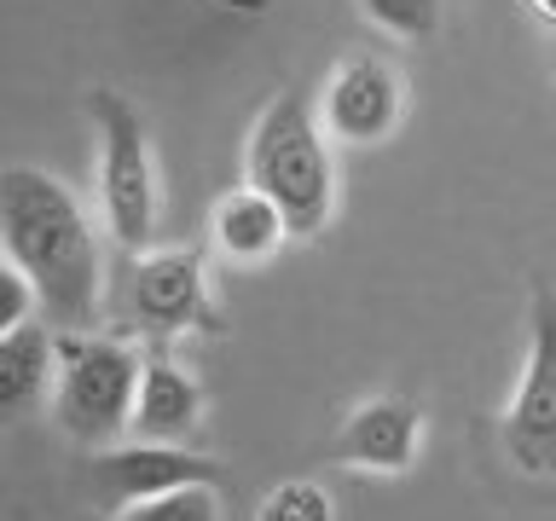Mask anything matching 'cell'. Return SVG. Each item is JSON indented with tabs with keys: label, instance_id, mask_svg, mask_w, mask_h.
Wrapping results in <instances>:
<instances>
[{
	"label": "cell",
	"instance_id": "obj_18",
	"mask_svg": "<svg viewBox=\"0 0 556 521\" xmlns=\"http://www.w3.org/2000/svg\"><path fill=\"white\" fill-rule=\"evenodd\" d=\"M551 76H556V52H551Z\"/></svg>",
	"mask_w": 556,
	"mask_h": 521
},
{
	"label": "cell",
	"instance_id": "obj_12",
	"mask_svg": "<svg viewBox=\"0 0 556 521\" xmlns=\"http://www.w3.org/2000/svg\"><path fill=\"white\" fill-rule=\"evenodd\" d=\"M52 330L47 325H17L12 336H0V423H17L47 399L52 389Z\"/></svg>",
	"mask_w": 556,
	"mask_h": 521
},
{
	"label": "cell",
	"instance_id": "obj_1",
	"mask_svg": "<svg viewBox=\"0 0 556 521\" xmlns=\"http://www.w3.org/2000/svg\"><path fill=\"white\" fill-rule=\"evenodd\" d=\"M0 250L35 284L52 330H93L104 260L93 220L59 174L35 163L0 168Z\"/></svg>",
	"mask_w": 556,
	"mask_h": 521
},
{
	"label": "cell",
	"instance_id": "obj_15",
	"mask_svg": "<svg viewBox=\"0 0 556 521\" xmlns=\"http://www.w3.org/2000/svg\"><path fill=\"white\" fill-rule=\"evenodd\" d=\"M255 521H337V504L319 481H285L261 498Z\"/></svg>",
	"mask_w": 556,
	"mask_h": 521
},
{
	"label": "cell",
	"instance_id": "obj_14",
	"mask_svg": "<svg viewBox=\"0 0 556 521\" xmlns=\"http://www.w3.org/2000/svg\"><path fill=\"white\" fill-rule=\"evenodd\" d=\"M111 521H220V486H180V493L128 504Z\"/></svg>",
	"mask_w": 556,
	"mask_h": 521
},
{
	"label": "cell",
	"instance_id": "obj_10",
	"mask_svg": "<svg viewBox=\"0 0 556 521\" xmlns=\"http://www.w3.org/2000/svg\"><path fill=\"white\" fill-rule=\"evenodd\" d=\"M203 429V389L198 377L180 371L174 359L151 354L146 371H139V399H134V441H168L186 446L191 434Z\"/></svg>",
	"mask_w": 556,
	"mask_h": 521
},
{
	"label": "cell",
	"instance_id": "obj_3",
	"mask_svg": "<svg viewBox=\"0 0 556 521\" xmlns=\"http://www.w3.org/2000/svg\"><path fill=\"white\" fill-rule=\"evenodd\" d=\"M52 417L70 441L116 446L134 429L139 399V359L134 342L104 336V330H52Z\"/></svg>",
	"mask_w": 556,
	"mask_h": 521
},
{
	"label": "cell",
	"instance_id": "obj_2",
	"mask_svg": "<svg viewBox=\"0 0 556 521\" xmlns=\"http://www.w3.org/2000/svg\"><path fill=\"white\" fill-rule=\"evenodd\" d=\"M243 180L278 203V215L290 220V238H319L330 226L337 163H330V134L307 93H278L255 116L250 145H243Z\"/></svg>",
	"mask_w": 556,
	"mask_h": 521
},
{
	"label": "cell",
	"instance_id": "obj_6",
	"mask_svg": "<svg viewBox=\"0 0 556 521\" xmlns=\"http://www.w3.org/2000/svg\"><path fill=\"white\" fill-rule=\"evenodd\" d=\"M128 313L146 336L220 330V307L208 295V267L198 250H139L128 255Z\"/></svg>",
	"mask_w": 556,
	"mask_h": 521
},
{
	"label": "cell",
	"instance_id": "obj_7",
	"mask_svg": "<svg viewBox=\"0 0 556 521\" xmlns=\"http://www.w3.org/2000/svg\"><path fill=\"white\" fill-rule=\"evenodd\" d=\"M180 486H220V463L191 446L168 441H128V446H99L87 463V493L104 516H122L128 504L180 493Z\"/></svg>",
	"mask_w": 556,
	"mask_h": 521
},
{
	"label": "cell",
	"instance_id": "obj_9",
	"mask_svg": "<svg viewBox=\"0 0 556 521\" xmlns=\"http://www.w3.org/2000/svg\"><path fill=\"white\" fill-rule=\"evenodd\" d=\"M424 452V411L400 394H377L342 417L330 434V463L348 469H377V475H406Z\"/></svg>",
	"mask_w": 556,
	"mask_h": 521
},
{
	"label": "cell",
	"instance_id": "obj_13",
	"mask_svg": "<svg viewBox=\"0 0 556 521\" xmlns=\"http://www.w3.org/2000/svg\"><path fill=\"white\" fill-rule=\"evenodd\" d=\"M359 12L394 41H434L441 35V0H359Z\"/></svg>",
	"mask_w": 556,
	"mask_h": 521
},
{
	"label": "cell",
	"instance_id": "obj_17",
	"mask_svg": "<svg viewBox=\"0 0 556 521\" xmlns=\"http://www.w3.org/2000/svg\"><path fill=\"white\" fill-rule=\"evenodd\" d=\"M533 12L545 17V24H556V0H533Z\"/></svg>",
	"mask_w": 556,
	"mask_h": 521
},
{
	"label": "cell",
	"instance_id": "obj_4",
	"mask_svg": "<svg viewBox=\"0 0 556 521\" xmlns=\"http://www.w3.org/2000/svg\"><path fill=\"white\" fill-rule=\"evenodd\" d=\"M87 116L99 128V208L111 238L128 255L151 250L156 220H163V186H156V156L146 139V122L116 87L87 93Z\"/></svg>",
	"mask_w": 556,
	"mask_h": 521
},
{
	"label": "cell",
	"instance_id": "obj_16",
	"mask_svg": "<svg viewBox=\"0 0 556 521\" xmlns=\"http://www.w3.org/2000/svg\"><path fill=\"white\" fill-rule=\"evenodd\" d=\"M35 307H41L35 284L12 267V260H0V336H12L17 325H29V319H35Z\"/></svg>",
	"mask_w": 556,
	"mask_h": 521
},
{
	"label": "cell",
	"instance_id": "obj_5",
	"mask_svg": "<svg viewBox=\"0 0 556 521\" xmlns=\"http://www.w3.org/2000/svg\"><path fill=\"white\" fill-rule=\"evenodd\" d=\"M504 458L521 475H556V290L533 284L528 295V365L498 423Z\"/></svg>",
	"mask_w": 556,
	"mask_h": 521
},
{
	"label": "cell",
	"instance_id": "obj_11",
	"mask_svg": "<svg viewBox=\"0 0 556 521\" xmlns=\"http://www.w3.org/2000/svg\"><path fill=\"white\" fill-rule=\"evenodd\" d=\"M208 232H215V250L232 260V267H261V260H273L278 250H285L290 220L278 215V203L261 198L255 186H238L215 203Z\"/></svg>",
	"mask_w": 556,
	"mask_h": 521
},
{
	"label": "cell",
	"instance_id": "obj_8",
	"mask_svg": "<svg viewBox=\"0 0 556 521\" xmlns=\"http://www.w3.org/2000/svg\"><path fill=\"white\" fill-rule=\"evenodd\" d=\"M400 111H406V87H400L394 64L371 59V52L342 59L319 99L325 134L342 139V145H382L400 128Z\"/></svg>",
	"mask_w": 556,
	"mask_h": 521
}]
</instances>
